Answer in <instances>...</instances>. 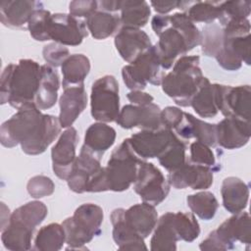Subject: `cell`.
Here are the masks:
<instances>
[{"label":"cell","instance_id":"cell-9","mask_svg":"<svg viewBox=\"0 0 251 251\" xmlns=\"http://www.w3.org/2000/svg\"><path fill=\"white\" fill-rule=\"evenodd\" d=\"M164 75V69L154 45L122 69L123 80L131 91H142L148 83L160 85Z\"/></svg>","mask_w":251,"mask_h":251},{"label":"cell","instance_id":"cell-36","mask_svg":"<svg viewBox=\"0 0 251 251\" xmlns=\"http://www.w3.org/2000/svg\"><path fill=\"white\" fill-rule=\"evenodd\" d=\"M65 243L66 234L62 224L51 223L37 231L32 249L36 251H57L62 249Z\"/></svg>","mask_w":251,"mask_h":251},{"label":"cell","instance_id":"cell-6","mask_svg":"<svg viewBox=\"0 0 251 251\" xmlns=\"http://www.w3.org/2000/svg\"><path fill=\"white\" fill-rule=\"evenodd\" d=\"M223 27V39L216 55L220 67L226 71H237L242 64L250 65V22L248 19L231 21Z\"/></svg>","mask_w":251,"mask_h":251},{"label":"cell","instance_id":"cell-15","mask_svg":"<svg viewBox=\"0 0 251 251\" xmlns=\"http://www.w3.org/2000/svg\"><path fill=\"white\" fill-rule=\"evenodd\" d=\"M176 133L161 127L157 130H140L129 138V144L134 153L142 160L159 158L170 145Z\"/></svg>","mask_w":251,"mask_h":251},{"label":"cell","instance_id":"cell-38","mask_svg":"<svg viewBox=\"0 0 251 251\" xmlns=\"http://www.w3.org/2000/svg\"><path fill=\"white\" fill-rule=\"evenodd\" d=\"M186 145L176 134L170 145L158 158L160 165L169 173L174 172L186 163Z\"/></svg>","mask_w":251,"mask_h":251},{"label":"cell","instance_id":"cell-37","mask_svg":"<svg viewBox=\"0 0 251 251\" xmlns=\"http://www.w3.org/2000/svg\"><path fill=\"white\" fill-rule=\"evenodd\" d=\"M186 203L192 213L204 221L212 220L219 208V202L214 193L206 190L188 195Z\"/></svg>","mask_w":251,"mask_h":251},{"label":"cell","instance_id":"cell-22","mask_svg":"<svg viewBox=\"0 0 251 251\" xmlns=\"http://www.w3.org/2000/svg\"><path fill=\"white\" fill-rule=\"evenodd\" d=\"M43 8L40 1L3 0L0 2L1 23L10 28H27V23L37 9Z\"/></svg>","mask_w":251,"mask_h":251},{"label":"cell","instance_id":"cell-20","mask_svg":"<svg viewBox=\"0 0 251 251\" xmlns=\"http://www.w3.org/2000/svg\"><path fill=\"white\" fill-rule=\"evenodd\" d=\"M114 43L120 56L127 63L133 62L139 55L152 46L149 35L141 28L122 26L115 35Z\"/></svg>","mask_w":251,"mask_h":251},{"label":"cell","instance_id":"cell-28","mask_svg":"<svg viewBox=\"0 0 251 251\" xmlns=\"http://www.w3.org/2000/svg\"><path fill=\"white\" fill-rule=\"evenodd\" d=\"M221 195L225 209L231 214H236L247 207L249 186L239 177L227 176L223 180Z\"/></svg>","mask_w":251,"mask_h":251},{"label":"cell","instance_id":"cell-27","mask_svg":"<svg viewBox=\"0 0 251 251\" xmlns=\"http://www.w3.org/2000/svg\"><path fill=\"white\" fill-rule=\"evenodd\" d=\"M124 216L127 225L144 239L153 232L159 219L155 206L146 202L125 209Z\"/></svg>","mask_w":251,"mask_h":251},{"label":"cell","instance_id":"cell-1","mask_svg":"<svg viewBox=\"0 0 251 251\" xmlns=\"http://www.w3.org/2000/svg\"><path fill=\"white\" fill-rule=\"evenodd\" d=\"M61 124L58 117L43 114L34 103L18 111L0 127V141L4 147L21 145L27 155H39L59 136Z\"/></svg>","mask_w":251,"mask_h":251},{"label":"cell","instance_id":"cell-11","mask_svg":"<svg viewBox=\"0 0 251 251\" xmlns=\"http://www.w3.org/2000/svg\"><path fill=\"white\" fill-rule=\"evenodd\" d=\"M133 189L143 202L157 206L170 192V184L163 173L153 164L143 161L138 168Z\"/></svg>","mask_w":251,"mask_h":251},{"label":"cell","instance_id":"cell-25","mask_svg":"<svg viewBox=\"0 0 251 251\" xmlns=\"http://www.w3.org/2000/svg\"><path fill=\"white\" fill-rule=\"evenodd\" d=\"M124 208L112 211L110 220L113 226V239L120 250H147L144 238L139 236L126 223Z\"/></svg>","mask_w":251,"mask_h":251},{"label":"cell","instance_id":"cell-24","mask_svg":"<svg viewBox=\"0 0 251 251\" xmlns=\"http://www.w3.org/2000/svg\"><path fill=\"white\" fill-rule=\"evenodd\" d=\"M178 137L184 140L196 138L210 147L217 144V129L215 124L206 123L190 113L184 112V117L180 124L174 129Z\"/></svg>","mask_w":251,"mask_h":251},{"label":"cell","instance_id":"cell-32","mask_svg":"<svg viewBox=\"0 0 251 251\" xmlns=\"http://www.w3.org/2000/svg\"><path fill=\"white\" fill-rule=\"evenodd\" d=\"M85 24L87 30L97 40L106 39L115 33L117 34L122 27L119 15L99 9L86 19Z\"/></svg>","mask_w":251,"mask_h":251},{"label":"cell","instance_id":"cell-29","mask_svg":"<svg viewBox=\"0 0 251 251\" xmlns=\"http://www.w3.org/2000/svg\"><path fill=\"white\" fill-rule=\"evenodd\" d=\"M60 77L57 71L45 64L41 65V75L34 104L39 110L52 108L58 99Z\"/></svg>","mask_w":251,"mask_h":251},{"label":"cell","instance_id":"cell-44","mask_svg":"<svg viewBox=\"0 0 251 251\" xmlns=\"http://www.w3.org/2000/svg\"><path fill=\"white\" fill-rule=\"evenodd\" d=\"M26 190L32 198H42L53 194L55 184L50 177L38 175L29 178L26 184Z\"/></svg>","mask_w":251,"mask_h":251},{"label":"cell","instance_id":"cell-41","mask_svg":"<svg viewBox=\"0 0 251 251\" xmlns=\"http://www.w3.org/2000/svg\"><path fill=\"white\" fill-rule=\"evenodd\" d=\"M223 39V27L218 24L206 25L201 32V51L207 57H216Z\"/></svg>","mask_w":251,"mask_h":251},{"label":"cell","instance_id":"cell-4","mask_svg":"<svg viewBox=\"0 0 251 251\" xmlns=\"http://www.w3.org/2000/svg\"><path fill=\"white\" fill-rule=\"evenodd\" d=\"M48 214L46 205L41 201H29L11 213L7 225L1 229V241L11 251L31 249L34 230Z\"/></svg>","mask_w":251,"mask_h":251},{"label":"cell","instance_id":"cell-2","mask_svg":"<svg viewBox=\"0 0 251 251\" xmlns=\"http://www.w3.org/2000/svg\"><path fill=\"white\" fill-rule=\"evenodd\" d=\"M151 25L159 37L154 46L164 70L170 69L179 57L201 43V31L183 12L156 15Z\"/></svg>","mask_w":251,"mask_h":251},{"label":"cell","instance_id":"cell-5","mask_svg":"<svg viewBox=\"0 0 251 251\" xmlns=\"http://www.w3.org/2000/svg\"><path fill=\"white\" fill-rule=\"evenodd\" d=\"M199 56L184 55L174 64L173 70L164 75L162 89L180 107H189L204 76L199 66Z\"/></svg>","mask_w":251,"mask_h":251},{"label":"cell","instance_id":"cell-3","mask_svg":"<svg viewBox=\"0 0 251 251\" xmlns=\"http://www.w3.org/2000/svg\"><path fill=\"white\" fill-rule=\"evenodd\" d=\"M41 75V65L31 59H21L3 70L0 80V101L15 109L34 103Z\"/></svg>","mask_w":251,"mask_h":251},{"label":"cell","instance_id":"cell-19","mask_svg":"<svg viewBox=\"0 0 251 251\" xmlns=\"http://www.w3.org/2000/svg\"><path fill=\"white\" fill-rule=\"evenodd\" d=\"M214 232L222 242L225 250L233 249L237 241L249 246L251 242L250 216L247 212L243 211L232 214Z\"/></svg>","mask_w":251,"mask_h":251},{"label":"cell","instance_id":"cell-49","mask_svg":"<svg viewBox=\"0 0 251 251\" xmlns=\"http://www.w3.org/2000/svg\"><path fill=\"white\" fill-rule=\"evenodd\" d=\"M181 1H151L150 4L154 8V10L159 13V15H166L171 11L180 7Z\"/></svg>","mask_w":251,"mask_h":251},{"label":"cell","instance_id":"cell-33","mask_svg":"<svg viewBox=\"0 0 251 251\" xmlns=\"http://www.w3.org/2000/svg\"><path fill=\"white\" fill-rule=\"evenodd\" d=\"M63 87L82 86L90 71V61L83 54L70 55L61 66Z\"/></svg>","mask_w":251,"mask_h":251},{"label":"cell","instance_id":"cell-43","mask_svg":"<svg viewBox=\"0 0 251 251\" xmlns=\"http://www.w3.org/2000/svg\"><path fill=\"white\" fill-rule=\"evenodd\" d=\"M51 15L49 11L43 8L33 12L27 23V29L33 39L37 41H48L47 25Z\"/></svg>","mask_w":251,"mask_h":251},{"label":"cell","instance_id":"cell-34","mask_svg":"<svg viewBox=\"0 0 251 251\" xmlns=\"http://www.w3.org/2000/svg\"><path fill=\"white\" fill-rule=\"evenodd\" d=\"M120 11L122 26L135 28L145 26L151 14L149 4L144 0H121Z\"/></svg>","mask_w":251,"mask_h":251},{"label":"cell","instance_id":"cell-12","mask_svg":"<svg viewBox=\"0 0 251 251\" xmlns=\"http://www.w3.org/2000/svg\"><path fill=\"white\" fill-rule=\"evenodd\" d=\"M87 34L86 24L81 19L63 13L50 16L47 25L48 40H53L64 46H76Z\"/></svg>","mask_w":251,"mask_h":251},{"label":"cell","instance_id":"cell-46","mask_svg":"<svg viewBox=\"0 0 251 251\" xmlns=\"http://www.w3.org/2000/svg\"><path fill=\"white\" fill-rule=\"evenodd\" d=\"M98 10V1L95 0H78L72 1L69 4L70 15L75 18L87 19Z\"/></svg>","mask_w":251,"mask_h":251},{"label":"cell","instance_id":"cell-48","mask_svg":"<svg viewBox=\"0 0 251 251\" xmlns=\"http://www.w3.org/2000/svg\"><path fill=\"white\" fill-rule=\"evenodd\" d=\"M126 97L133 105L144 106L153 103L154 101V97L152 95L141 90H132L126 94Z\"/></svg>","mask_w":251,"mask_h":251},{"label":"cell","instance_id":"cell-16","mask_svg":"<svg viewBox=\"0 0 251 251\" xmlns=\"http://www.w3.org/2000/svg\"><path fill=\"white\" fill-rule=\"evenodd\" d=\"M214 173L211 168L186 161L180 168L169 173L167 179L176 189L189 187L193 190H205L213 184Z\"/></svg>","mask_w":251,"mask_h":251},{"label":"cell","instance_id":"cell-30","mask_svg":"<svg viewBox=\"0 0 251 251\" xmlns=\"http://www.w3.org/2000/svg\"><path fill=\"white\" fill-rule=\"evenodd\" d=\"M174 213L167 212L163 214L157 222L150 241V250L152 251H175L176 242L179 241L174 225Z\"/></svg>","mask_w":251,"mask_h":251},{"label":"cell","instance_id":"cell-8","mask_svg":"<svg viewBox=\"0 0 251 251\" xmlns=\"http://www.w3.org/2000/svg\"><path fill=\"white\" fill-rule=\"evenodd\" d=\"M145 160L139 158L132 150L128 138L112 152L107 166L103 167L106 191L122 192L134 183L139 165Z\"/></svg>","mask_w":251,"mask_h":251},{"label":"cell","instance_id":"cell-21","mask_svg":"<svg viewBox=\"0 0 251 251\" xmlns=\"http://www.w3.org/2000/svg\"><path fill=\"white\" fill-rule=\"evenodd\" d=\"M217 144L228 150L245 146L251 136L250 122L237 118H225L216 125Z\"/></svg>","mask_w":251,"mask_h":251},{"label":"cell","instance_id":"cell-23","mask_svg":"<svg viewBox=\"0 0 251 251\" xmlns=\"http://www.w3.org/2000/svg\"><path fill=\"white\" fill-rule=\"evenodd\" d=\"M59 121L62 127H70L87 106V93L84 85L64 88L59 99Z\"/></svg>","mask_w":251,"mask_h":251},{"label":"cell","instance_id":"cell-42","mask_svg":"<svg viewBox=\"0 0 251 251\" xmlns=\"http://www.w3.org/2000/svg\"><path fill=\"white\" fill-rule=\"evenodd\" d=\"M189 150V162L211 168L214 172L221 170V164L217 163L216 156L210 146L199 141H194L190 144Z\"/></svg>","mask_w":251,"mask_h":251},{"label":"cell","instance_id":"cell-14","mask_svg":"<svg viewBox=\"0 0 251 251\" xmlns=\"http://www.w3.org/2000/svg\"><path fill=\"white\" fill-rule=\"evenodd\" d=\"M116 123L126 129L138 127L141 130H157L164 127L161 122V109L155 103L144 106L125 105Z\"/></svg>","mask_w":251,"mask_h":251},{"label":"cell","instance_id":"cell-17","mask_svg":"<svg viewBox=\"0 0 251 251\" xmlns=\"http://www.w3.org/2000/svg\"><path fill=\"white\" fill-rule=\"evenodd\" d=\"M101 159L102 157L93 153L85 145H82L71 175L67 179L69 188L75 193L86 192L89 181L102 169Z\"/></svg>","mask_w":251,"mask_h":251},{"label":"cell","instance_id":"cell-45","mask_svg":"<svg viewBox=\"0 0 251 251\" xmlns=\"http://www.w3.org/2000/svg\"><path fill=\"white\" fill-rule=\"evenodd\" d=\"M42 55L47 65L57 68L61 67L70 56V51L66 46L53 42L43 47Z\"/></svg>","mask_w":251,"mask_h":251},{"label":"cell","instance_id":"cell-13","mask_svg":"<svg viewBox=\"0 0 251 251\" xmlns=\"http://www.w3.org/2000/svg\"><path fill=\"white\" fill-rule=\"evenodd\" d=\"M78 134L75 127H67L60 134L57 142L51 149L52 169L55 175L63 180H67L76 160V146Z\"/></svg>","mask_w":251,"mask_h":251},{"label":"cell","instance_id":"cell-40","mask_svg":"<svg viewBox=\"0 0 251 251\" xmlns=\"http://www.w3.org/2000/svg\"><path fill=\"white\" fill-rule=\"evenodd\" d=\"M251 12V1H222L220 17L218 19L220 25L224 26L231 21H241L248 19Z\"/></svg>","mask_w":251,"mask_h":251},{"label":"cell","instance_id":"cell-31","mask_svg":"<svg viewBox=\"0 0 251 251\" xmlns=\"http://www.w3.org/2000/svg\"><path fill=\"white\" fill-rule=\"evenodd\" d=\"M116 130L106 123H95L88 126L84 134V143L89 150L102 157L113 146L116 140Z\"/></svg>","mask_w":251,"mask_h":251},{"label":"cell","instance_id":"cell-7","mask_svg":"<svg viewBox=\"0 0 251 251\" xmlns=\"http://www.w3.org/2000/svg\"><path fill=\"white\" fill-rule=\"evenodd\" d=\"M104 219L103 209L93 203L78 206L72 217L63 221L62 226L66 234L67 249H85L95 236L101 233Z\"/></svg>","mask_w":251,"mask_h":251},{"label":"cell","instance_id":"cell-47","mask_svg":"<svg viewBox=\"0 0 251 251\" xmlns=\"http://www.w3.org/2000/svg\"><path fill=\"white\" fill-rule=\"evenodd\" d=\"M184 117V112L178 107L168 106L161 110V122L164 127L171 130L175 129L182 121Z\"/></svg>","mask_w":251,"mask_h":251},{"label":"cell","instance_id":"cell-39","mask_svg":"<svg viewBox=\"0 0 251 251\" xmlns=\"http://www.w3.org/2000/svg\"><path fill=\"white\" fill-rule=\"evenodd\" d=\"M174 225L179 240L192 242L200 234V226L193 213L176 212L174 213Z\"/></svg>","mask_w":251,"mask_h":251},{"label":"cell","instance_id":"cell-26","mask_svg":"<svg viewBox=\"0 0 251 251\" xmlns=\"http://www.w3.org/2000/svg\"><path fill=\"white\" fill-rule=\"evenodd\" d=\"M222 85L211 83L204 76L197 92L193 96L190 106L201 118H213L219 113Z\"/></svg>","mask_w":251,"mask_h":251},{"label":"cell","instance_id":"cell-18","mask_svg":"<svg viewBox=\"0 0 251 251\" xmlns=\"http://www.w3.org/2000/svg\"><path fill=\"white\" fill-rule=\"evenodd\" d=\"M250 85H222L219 112L226 118H237L250 122Z\"/></svg>","mask_w":251,"mask_h":251},{"label":"cell","instance_id":"cell-10","mask_svg":"<svg viewBox=\"0 0 251 251\" xmlns=\"http://www.w3.org/2000/svg\"><path fill=\"white\" fill-rule=\"evenodd\" d=\"M119 83L114 75H106L96 79L91 87L90 112L100 123L116 122L120 114Z\"/></svg>","mask_w":251,"mask_h":251},{"label":"cell","instance_id":"cell-35","mask_svg":"<svg viewBox=\"0 0 251 251\" xmlns=\"http://www.w3.org/2000/svg\"><path fill=\"white\" fill-rule=\"evenodd\" d=\"M222 1H181L179 9L191 22L213 24L220 17Z\"/></svg>","mask_w":251,"mask_h":251}]
</instances>
